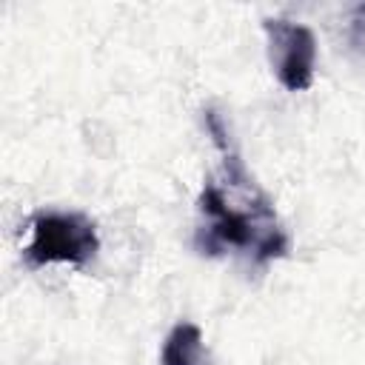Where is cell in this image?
<instances>
[{
	"instance_id": "5",
	"label": "cell",
	"mask_w": 365,
	"mask_h": 365,
	"mask_svg": "<svg viewBox=\"0 0 365 365\" xmlns=\"http://www.w3.org/2000/svg\"><path fill=\"white\" fill-rule=\"evenodd\" d=\"M348 40H351L354 48L365 51V3L351 11V20H348Z\"/></svg>"
},
{
	"instance_id": "3",
	"label": "cell",
	"mask_w": 365,
	"mask_h": 365,
	"mask_svg": "<svg viewBox=\"0 0 365 365\" xmlns=\"http://www.w3.org/2000/svg\"><path fill=\"white\" fill-rule=\"evenodd\" d=\"M262 31L268 37V60L288 91H305L314 83V63H317V37L308 26L268 17L262 20Z\"/></svg>"
},
{
	"instance_id": "2",
	"label": "cell",
	"mask_w": 365,
	"mask_h": 365,
	"mask_svg": "<svg viewBox=\"0 0 365 365\" xmlns=\"http://www.w3.org/2000/svg\"><path fill=\"white\" fill-rule=\"evenodd\" d=\"M29 231L31 240L23 248V262L29 268L51 262L88 265L100 251L97 225L80 211H40L29 220Z\"/></svg>"
},
{
	"instance_id": "1",
	"label": "cell",
	"mask_w": 365,
	"mask_h": 365,
	"mask_svg": "<svg viewBox=\"0 0 365 365\" xmlns=\"http://www.w3.org/2000/svg\"><path fill=\"white\" fill-rule=\"evenodd\" d=\"M205 123L214 143L222 148L225 165L222 180H208L197 200V248L208 257L234 248L248 254L254 262H271L285 257L288 237L271 200L254 185L237 151H231V145L225 143V128L220 117L208 111Z\"/></svg>"
},
{
	"instance_id": "4",
	"label": "cell",
	"mask_w": 365,
	"mask_h": 365,
	"mask_svg": "<svg viewBox=\"0 0 365 365\" xmlns=\"http://www.w3.org/2000/svg\"><path fill=\"white\" fill-rule=\"evenodd\" d=\"M160 365H214L202 331L194 322H177L160 348Z\"/></svg>"
}]
</instances>
